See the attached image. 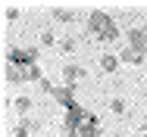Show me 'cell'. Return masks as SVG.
Wrapping results in <instances>:
<instances>
[{"label":"cell","mask_w":147,"mask_h":137,"mask_svg":"<svg viewBox=\"0 0 147 137\" xmlns=\"http://www.w3.org/2000/svg\"><path fill=\"white\" fill-rule=\"evenodd\" d=\"M138 137H147V125H144V128H141V134H138Z\"/></svg>","instance_id":"d6986e66"},{"label":"cell","mask_w":147,"mask_h":137,"mask_svg":"<svg viewBox=\"0 0 147 137\" xmlns=\"http://www.w3.org/2000/svg\"><path fill=\"white\" fill-rule=\"evenodd\" d=\"M110 109L116 112V115H122V112H125V103H122V100L116 97V100H110Z\"/></svg>","instance_id":"e0dca14e"},{"label":"cell","mask_w":147,"mask_h":137,"mask_svg":"<svg viewBox=\"0 0 147 137\" xmlns=\"http://www.w3.org/2000/svg\"><path fill=\"white\" fill-rule=\"evenodd\" d=\"M3 16H6L9 22H19V9H16V6H6V9H3Z\"/></svg>","instance_id":"ac0fdd59"},{"label":"cell","mask_w":147,"mask_h":137,"mask_svg":"<svg viewBox=\"0 0 147 137\" xmlns=\"http://www.w3.org/2000/svg\"><path fill=\"white\" fill-rule=\"evenodd\" d=\"M53 19H59V22H69V19H72V9H53Z\"/></svg>","instance_id":"9a60e30c"},{"label":"cell","mask_w":147,"mask_h":137,"mask_svg":"<svg viewBox=\"0 0 147 137\" xmlns=\"http://www.w3.org/2000/svg\"><path fill=\"white\" fill-rule=\"evenodd\" d=\"M88 31H91V37H97L100 44H116L119 41V25L113 22V16H107L103 9H94L88 16Z\"/></svg>","instance_id":"6da1fadb"},{"label":"cell","mask_w":147,"mask_h":137,"mask_svg":"<svg viewBox=\"0 0 147 137\" xmlns=\"http://www.w3.org/2000/svg\"><path fill=\"white\" fill-rule=\"evenodd\" d=\"M38 59H41V50L38 47H13L9 56H6V62H13V65H38Z\"/></svg>","instance_id":"3957f363"},{"label":"cell","mask_w":147,"mask_h":137,"mask_svg":"<svg viewBox=\"0 0 147 137\" xmlns=\"http://www.w3.org/2000/svg\"><path fill=\"white\" fill-rule=\"evenodd\" d=\"M144 53H147V50H144Z\"/></svg>","instance_id":"ffe728a7"},{"label":"cell","mask_w":147,"mask_h":137,"mask_svg":"<svg viewBox=\"0 0 147 137\" xmlns=\"http://www.w3.org/2000/svg\"><path fill=\"white\" fill-rule=\"evenodd\" d=\"M59 50H63V53H72V50H75V37H63V41H59Z\"/></svg>","instance_id":"5bb4252c"},{"label":"cell","mask_w":147,"mask_h":137,"mask_svg":"<svg viewBox=\"0 0 147 137\" xmlns=\"http://www.w3.org/2000/svg\"><path fill=\"white\" fill-rule=\"evenodd\" d=\"M53 44H57L53 31H41V47H53Z\"/></svg>","instance_id":"4fadbf2b"},{"label":"cell","mask_w":147,"mask_h":137,"mask_svg":"<svg viewBox=\"0 0 147 137\" xmlns=\"http://www.w3.org/2000/svg\"><path fill=\"white\" fill-rule=\"evenodd\" d=\"M78 137H100V118L88 112V118L82 122V128H78Z\"/></svg>","instance_id":"ba28073f"},{"label":"cell","mask_w":147,"mask_h":137,"mask_svg":"<svg viewBox=\"0 0 147 137\" xmlns=\"http://www.w3.org/2000/svg\"><path fill=\"white\" fill-rule=\"evenodd\" d=\"M16 112H19L22 118H28V112H31V97H16Z\"/></svg>","instance_id":"8fae6325"},{"label":"cell","mask_w":147,"mask_h":137,"mask_svg":"<svg viewBox=\"0 0 147 137\" xmlns=\"http://www.w3.org/2000/svg\"><path fill=\"white\" fill-rule=\"evenodd\" d=\"M128 47H135V50H147V25H135L128 28Z\"/></svg>","instance_id":"8992f818"},{"label":"cell","mask_w":147,"mask_h":137,"mask_svg":"<svg viewBox=\"0 0 147 137\" xmlns=\"http://www.w3.org/2000/svg\"><path fill=\"white\" fill-rule=\"evenodd\" d=\"M119 59L125 62V65H141L147 59L144 50H135V47H119Z\"/></svg>","instance_id":"52a82bcc"},{"label":"cell","mask_w":147,"mask_h":137,"mask_svg":"<svg viewBox=\"0 0 147 137\" xmlns=\"http://www.w3.org/2000/svg\"><path fill=\"white\" fill-rule=\"evenodd\" d=\"M44 78V72H41V65H13V62H6V81L13 84H25V81H41Z\"/></svg>","instance_id":"7a4b0ae2"},{"label":"cell","mask_w":147,"mask_h":137,"mask_svg":"<svg viewBox=\"0 0 147 137\" xmlns=\"http://www.w3.org/2000/svg\"><path fill=\"white\" fill-rule=\"evenodd\" d=\"M53 100H57L63 109H72V106H78V100H75V87H69V84H63V87H53Z\"/></svg>","instance_id":"5b68a950"},{"label":"cell","mask_w":147,"mask_h":137,"mask_svg":"<svg viewBox=\"0 0 147 137\" xmlns=\"http://www.w3.org/2000/svg\"><path fill=\"white\" fill-rule=\"evenodd\" d=\"M38 87H41V94H47V97H53V84L47 81V78H41V81H38Z\"/></svg>","instance_id":"2e32d148"},{"label":"cell","mask_w":147,"mask_h":137,"mask_svg":"<svg viewBox=\"0 0 147 137\" xmlns=\"http://www.w3.org/2000/svg\"><path fill=\"white\" fill-rule=\"evenodd\" d=\"M85 118H88V109H85V106L78 103V106H72V109H66V118H63L59 125L78 134V128H82V122H85Z\"/></svg>","instance_id":"277c9868"},{"label":"cell","mask_w":147,"mask_h":137,"mask_svg":"<svg viewBox=\"0 0 147 137\" xmlns=\"http://www.w3.org/2000/svg\"><path fill=\"white\" fill-rule=\"evenodd\" d=\"M119 65H122L119 53H103V56H100V69H103V72H116Z\"/></svg>","instance_id":"30bf717a"},{"label":"cell","mask_w":147,"mask_h":137,"mask_svg":"<svg viewBox=\"0 0 147 137\" xmlns=\"http://www.w3.org/2000/svg\"><path fill=\"white\" fill-rule=\"evenodd\" d=\"M85 78V69L82 65H75V62H69V65H63V81L69 84V87H75V84Z\"/></svg>","instance_id":"9c48e42d"},{"label":"cell","mask_w":147,"mask_h":137,"mask_svg":"<svg viewBox=\"0 0 147 137\" xmlns=\"http://www.w3.org/2000/svg\"><path fill=\"white\" fill-rule=\"evenodd\" d=\"M13 134H16V137H28V134H31V128L25 125V118H22V122H16V128H13Z\"/></svg>","instance_id":"7c38bea8"}]
</instances>
